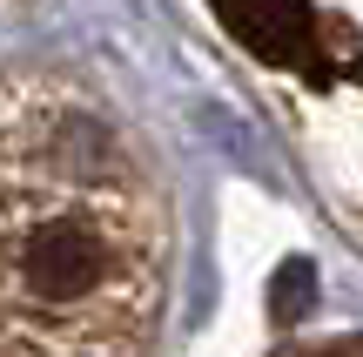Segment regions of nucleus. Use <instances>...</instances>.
Segmentation results:
<instances>
[{"label":"nucleus","instance_id":"1","mask_svg":"<svg viewBox=\"0 0 363 357\" xmlns=\"http://www.w3.org/2000/svg\"><path fill=\"white\" fill-rule=\"evenodd\" d=\"M175 256L135 121L61 67L0 75V357H155Z\"/></svg>","mask_w":363,"mask_h":357},{"label":"nucleus","instance_id":"2","mask_svg":"<svg viewBox=\"0 0 363 357\" xmlns=\"http://www.w3.org/2000/svg\"><path fill=\"white\" fill-rule=\"evenodd\" d=\"M296 357H363V337H330L316 351H296Z\"/></svg>","mask_w":363,"mask_h":357}]
</instances>
